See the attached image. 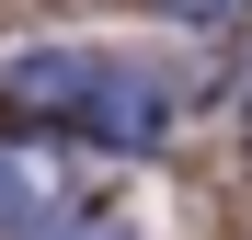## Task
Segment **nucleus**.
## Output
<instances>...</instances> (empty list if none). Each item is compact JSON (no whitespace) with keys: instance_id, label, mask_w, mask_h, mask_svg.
<instances>
[{"instance_id":"nucleus-1","label":"nucleus","mask_w":252,"mask_h":240,"mask_svg":"<svg viewBox=\"0 0 252 240\" xmlns=\"http://www.w3.org/2000/svg\"><path fill=\"white\" fill-rule=\"evenodd\" d=\"M0 92L34 103V114H80L103 149H149L160 126H172V92H160L149 69H126V57H80V46H34L0 69Z\"/></svg>"},{"instance_id":"nucleus-2","label":"nucleus","mask_w":252,"mask_h":240,"mask_svg":"<svg viewBox=\"0 0 252 240\" xmlns=\"http://www.w3.org/2000/svg\"><path fill=\"white\" fill-rule=\"evenodd\" d=\"M58 240H126V229H115V217H80V229H58Z\"/></svg>"},{"instance_id":"nucleus-3","label":"nucleus","mask_w":252,"mask_h":240,"mask_svg":"<svg viewBox=\"0 0 252 240\" xmlns=\"http://www.w3.org/2000/svg\"><path fill=\"white\" fill-rule=\"evenodd\" d=\"M172 12H195V23H206V12H229V0H172Z\"/></svg>"},{"instance_id":"nucleus-4","label":"nucleus","mask_w":252,"mask_h":240,"mask_svg":"<svg viewBox=\"0 0 252 240\" xmlns=\"http://www.w3.org/2000/svg\"><path fill=\"white\" fill-rule=\"evenodd\" d=\"M241 114H252V69H241Z\"/></svg>"}]
</instances>
